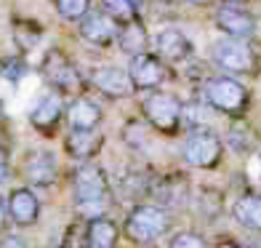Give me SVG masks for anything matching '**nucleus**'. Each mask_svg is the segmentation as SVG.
Segmentation results:
<instances>
[{
    "label": "nucleus",
    "instance_id": "nucleus-1",
    "mask_svg": "<svg viewBox=\"0 0 261 248\" xmlns=\"http://www.w3.org/2000/svg\"><path fill=\"white\" fill-rule=\"evenodd\" d=\"M72 192H75V206L80 216H88V219L101 216L107 206V195H110L104 171L93 163H83L72 173Z\"/></svg>",
    "mask_w": 261,
    "mask_h": 248
},
{
    "label": "nucleus",
    "instance_id": "nucleus-2",
    "mask_svg": "<svg viewBox=\"0 0 261 248\" xmlns=\"http://www.w3.org/2000/svg\"><path fill=\"white\" fill-rule=\"evenodd\" d=\"M203 93H205L208 107L219 110L224 115H243L248 107V88L229 75L208 78L203 86Z\"/></svg>",
    "mask_w": 261,
    "mask_h": 248
},
{
    "label": "nucleus",
    "instance_id": "nucleus-3",
    "mask_svg": "<svg viewBox=\"0 0 261 248\" xmlns=\"http://www.w3.org/2000/svg\"><path fill=\"white\" fill-rule=\"evenodd\" d=\"M141 112L149 120V126L163 134H176L181 126V102L168 91H149L141 102Z\"/></svg>",
    "mask_w": 261,
    "mask_h": 248
},
{
    "label": "nucleus",
    "instance_id": "nucleus-4",
    "mask_svg": "<svg viewBox=\"0 0 261 248\" xmlns=\"http://www.w3.org/2000/svg\"><path fill=\"white\" fill-rule=\"evenodd\" d=\"M168 214L160 206H136L125 219V235L139 245H147L152 240H158L160 235L168 230Z\"/></svg>",
    "mask_w": 261,
    "mask_h": 248
},
{
    "label": "nucleus",
    "instance_id": "nucleus-5",
    "mask_svg": "<svg viewBox=\"0 0 261 248\" xmlns=\"http://www.w3.org/2000/svg\"><path fill=\"white\" fill-rule=\"evenodd\" d=\"M211 59L213 64H219L221 69L234 75H248L256 69V51L251 48V43H245V38H224L219 43H213L211 48Z\"/></svg>",
    "mask_w": 261,
    "mask_h": 248
},
{
    "label": "nucleus",
    "instance_id": "nucleus-6",
    "mask_svg": "<svg viewBox=\"0 0 261 248\" xmlns=\"http://www.w3.org/2000/svg\"><path fill=\"white\" fill-rule=\"evenodd\" d=\"M221 139L211 128H192L181 144V155L192 168H213L221 160Z\"/></svg>",
    "mask_w": 261,
    "mask_h": 248
},
{
    "label": "nucleus",
    "instance_id": "nucleus-7",
    "mask_svg": "<svg viewBox=\"0 0 261 248\" xmlns=\"http://www.w3.org/2000/svg\"><path fill=\"white\" fill-rule=\"evenodd\" d=\"M40 69H43L45 80H48L56 91L72 93V91H80L83 88V78H80V72L75 69V64L69 62L62 51H56V48H51L48 54L43 56Z\"/></svg>",
    "mask_w": 261,
    "mask_h": 248
},
{
    "label": "nucleus",
    "instance_id": "nucleus-8",
    "mask_svg": "<svg viewBox=\"0 0 261 248\" xmlns=\"http://www.w3.org/2000/svg\"><path fill=\"white\" fill-rule=\"evenodd\" d=\"M128 75L134 80V88L141 91H155L160 83H165L168 78V69H165L163 59L158 54H136L130 56V64H128Z\"/></svg>",
    "mask_w": 261,
    "mask_h": 248
},
{
    "label": "nucleus",
    "instance_id": "nucleus-9",
    "mask_svg": "<svg viewBox=\"0 0 261 248\" xmlns=\"http://www.w3.org/2000/svg\"><path fill=\"white\" fill-rule=\"evenodd\" d=\"M117 30H120V24L112 21L104 11H88L80 19V38L96 48H110L117 40Z\"/></svg>",
    "mask_w": 261,
    "mask_h": 248
},
{
    "label": "nucleus",
    "instance_id": "nucleus-10",
    "mask_svg": "<svg viewBox=\"0 0 261 248\" xmlns=\"http://www.w3.org/2000/svg\"><path fill=\"white\" fill-rule=\"evenodd\" d=\"M213 19H216V27L221 32H227L229 38H251V35L256 32V16L251 14V11L234 6V3L219 6Z\"/></svg>",
    "mask_w": 261,
    "mask_h": 248
},
{
    "label": "nucleus",
    "instance_id": "nucleus-11",
    "mask_svg": "<svg viewBox=\"0 0 261 248\" xmlns=\"http://www.w3.org/2000/svg\"><path fill=\"white\" fill-rule=\"evenodd\" d=\"M91 83L107 99H125L136 91L128 69H120V67H96L91 72Z\"/></svg>",
    "mask_w": 261,
    "mask_h": 248
},
{
    "label": "nucleus",
    "instance_id": "nucleus-12",
    "mask_svg": "<svg viewBox=\"0 0 261 248\" xmlns=\"http://www.w3.org/2000/svg\"><path fill=\"white\" fill-rule=\"evenodd\" d=\"M155 51H158V56L163 59V62L179 64V62H187L195 48H192V40H189L181 30L165 27L155 35Z\"/></svg>",
    "mask_w": 261,
    "mask_h": 248
},
{
    "label": "nucleus",
    "instance_id": "nucleus-13",
    "mask_svg": "<svg viewBox=\"0 0 261 248\" xmlns=\"http://www.w3.org/2000/svg\"><path fill=\"white\" fill-rule=\"evenodd\" d=\"M64 112V99L59 91H45L38 96V102L32 104L30 110V123L38 128V131H48L59 123V117Z\"/></svg>",
    "mask_w": 261,
    "mask_h": 248
},
{
    "label": "nucleus",
    "instance_id": "nucleus-14",
    "mask_svg": "<svg viewBox=\"0 0 261 248\" xmlns=\"http://www.w3.org/2000/svg\"><path fill=\"white\" fill-rule=\"evenodd\" d=\"M24 173L30 184L35 187H48L56 182V173H59V163L56 155L48 150H32L27 160H24Z\"/></svg>",
    "mask_w": 261,
    "mask_h": 248
},
{
    "label": "nucleus",
    "instance_id": "nucleus-15",
    "mask_svg": "<svg viewBox=\"0 0 261 248\" xmlns=\"http://www.w3.org/2000/svg\"><path fill=\"white\" fill-rule=\"evenodd\" d=\"M6 206H8V216L14 219L19 227H30V224H35L40 216V200L32 190H27V187H19V190L11 192Z\"/></svg>",
    "mask_w": 261,
    "mask_h": 248
},
{
    "label": "nucleus",
    "instance_id": "nucleus-16",
    "mask_svg": "<svg viewBox=\"0 0 261 248\" xmlns=\"http://www.w3.org/2000/svg\"><path fill=\"white\" fill-rule=\"evenodd\" d=\"M104 144V136L96 131V128H72L64 139L67 152L75 160H91Z\"/></svg>",
    "mask_w": 261,
    "mask_h": 248
},
{
    "label": "nucleus",
    "instance_id": "nucleus-17",
    "mask_svg": "<svg viewBox=\"0 0 261 248\" xmlns=\"http://www.w3.org/2000/svg\"><path fill=\"white\" fill-rule=\"evenodd\" d=\"M117 245V227L115 221L107 216L88 219L86 238H83V248H115Z\"/></svg>",
    "mask_w": 261,
    "mask_h": 248
},
{
    "label": "nucleus",
    "instance_id": "nucleus-18",
    "mask_svg": "<svg viewBox=\"0 0 261 248\" xmlns=\"http://www.w3.org/2000/svg\"><path fill=\"white\" fill-rule=\"evenodd\" d=\"M69 128H96L101 123V107L88 96H80L67 107Z\"/></svg>",
    "mask_w": 261,
    "mask_h": 248
},
{
    "label": "nucleus",
    "instance_id": "nucleus-19",
    "mask_svg": "<svg viewBox=\"0 0 261 248\" xmlns=\"http://www.w3.org/2000/svg\"><path fill=\"white\" fill-rule=\"evenodd\" d=\"M117 43H120V48L128 56H136V54H144L147 51L149 35H147L144 24H141L139 19H134V21H128V24H123L120 30H117Z\"/></svg>",
    "mask_w": 261,
    "mask_h": 248
},
{
    "label": "nucleus",
    "instance_id": "nucleus-20",
    "mask_svg": "<svg viewBox=\"0 0 261 248\" xmlns=\"http://www.w3.org/2000/svg\"><path fill=\"white\" fill-rule=\"evenodd\" d=\"M232 214H234V219L240 221L243 227L261 232V195H253V192L243 195V197L234 203Z\"/></svg>",
    "mask_w": 261,
    "mask_h": 248
},
{
    "label": "nucleus",
    "instance_id": "nucleus-21",
    "mask_svg": "<svg viewBox=\"0 0 261 248\" xmlns=\"http://www.w3.org/2000/svg\"><path fill=\"white\" fill-rule=\"evenodd\" d=\"M101 11L117 24H128V21L139 19L136 0H101Z\"/></svg>",
    "mask_w": 261,
    "mask_h": 248
},
{
    "label": "nucleus",
    "instance_id": "nucleus-22",
    "mask_svg": "<svg viewBox=\"0 0 261 248\" xmlns=\"http://www.w3.org/2000/svg\"><path fill=\"white\" fill-rule=\"evenodd\" d=\"M54 8L64 21H80L91 11V0H54Z\"/></svg>",
    "mask_w": 261,
    "mask_h": 248
},
{
    "label": "nucleus",
    "instance_id": "nucleus-23",
    "mask_svg": "<svg viewBox=\"0 0 261 248\" xmlns=\"http://www.w3.org/2000/svg\"><path fill=\"white\" fill-rule=\"evenodd\" d=\"M27 30H30V21H21V24H16V43H19V48H24V51L35 48V45H38V40H40V27H38V24L32 27V32H27Z\"/></svg>",
    "mask_w": 261,
    "mask_h": 248
},
{
    "label": "nucleus",
    "instance_id": "nucleus-24",
    "mask_svg": "<svg viewBox=\"0 0 261 248\" xmlns=\"http://www.w3.org/2000/svg\"><path fill=\"white\" fill-rule=\"evenodd\" d=\"M27 75V64L21 62V59H6L3 64H0V78H6L11 83H16Z\"/></svg>",
    "mask_w": 261,
    "mask_h": 248
},
{
    "label": "nucleus",
    "instance_id": "nucleus-25",
    "mask_svg": "<svg viewBox=\"0 0 261 248\" xmlns=\"http://www.w3.org/2000/svg\"><path fill=\"white\" fill-rule=\"evenodd\" d=\"M171 248H205V240L200 238V235L195 232H181V235H176Z\"/></svg>",
    "mask_w": 261,
    "mask_h": 248
},
{
    "label": "nucleus",
    "instance_id": "nucleus-26",
    "mask_svg": "<svg viewBox=\"0 0 261 248\" xmlns=\"http://www.w3.org/2000/svg\"><path fill=\"white\" fill-rule=\"evenodd\" d=\"M8 155H6V150L3 147H0V184H3V182H8Z\"/></svg>",
    "mask_w": 261,
    "mask_h": 248
},
{
    "label": "nucleus",
    "instance_id": "nucleus-27",
    "mask_svg": "<svg viewBox=\"0 0 261 248\" xmlns=\"http://www.w3.org/2000/svg\"><path fill=\"white\" fill-rule=\"evenodd\" d=\"M0 248H30V245H27V240L14 238V235H11V238H3V240H0Z\"/></svg>",
    "mask_w": 261,
    "mask_h": 248
},
{
    "label": "nucleus",
    "instance_id": "nucleus-28",
    "mask_svg": "<svg viewBox=\"0 0 261 248\" xmlns=\"http://www.w3.org/2000/svg\"><path fill=\"white\" fill-rule=\"evenodd\" d=\"M6 216H8V206H6V200L0 197V230H3V224H6Z\"/></svg>",
    "mask_w": 261,
    "mask_h": 248
},
{
    "label": "nucleus",
    "instance_id": "nucleus-29",
    "mask_svg": "<svg viewBox=\"0 0 261 248\" xmlns=\"http://www.w3.org/2000/svg\"><path fill=\"white\" fill-rule=\"evenodd\" d=\"M187 3H192V6H208L211 0H187Z\"/></svg>",
    "mask_w": 261,
    "mask_h": 248
},
{
    "label": "nucleus",
    "instance_id": "nucleus-30",
    "mask_svg": "<svg viewBox=\"0 0 261 248\" xmlns=\"http://www.w3.org/2000/svg\"><path fill=\"white\" fill-rule=\"evenodd\" d=\"M216 248H240V245H237V243H219Z\"/></svg>",
    "mask_w": 261,
    "mask_h": 248
},
{
    "label": "nucleus",
    "instance_id": "nucleus-31",
    "mask_svg": "<svg viewBox=\"0 0 261 248\" xmlns=\"http://www.w3.org/2000/svg\"><path fill=\"white\" fill-rule=\"evenodd\" d=\"M0 115H3V102H0Z\"/></svg>",
    "mask_w": 261,
    "mask_h": 248
}]
</instances>
